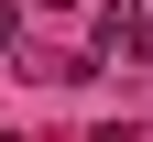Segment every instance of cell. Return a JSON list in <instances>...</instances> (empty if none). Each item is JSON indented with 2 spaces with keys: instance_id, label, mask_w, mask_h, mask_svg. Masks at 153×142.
I'll return each instance as SVG.
<instances>
[{
  "instance_id": "6da1fadb",
  "label": "cell",
  "mask_w": 153,
  "mask_h": 142,
  "mask_svg": "<svg viewBox=\"0 0 153 142\" xmlns=\"http://www.w3.org/2000/svg\"><path fill=\"white\" fill-rule=\"evenodd\" d=\"M88 55H142V0H109L88 22Z\"/></svg>"
},
{
  "instance_id": "7a4b0ae2",
  "label": "cell",
  "mask_w": 153,
  "mask_h": 142,
  "mask_svg": "<svg viewBox=\"0 0 153 142\" xmlns=\"http://www.w3.org/2000/svg\"><path fill=\"white\" fill-rule=\"evenodd\" d=\"M99 142H120V131H99Z\"/></svg>"
}]
</instances>
